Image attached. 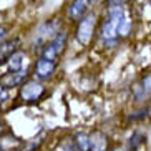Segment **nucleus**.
Returning a JSON list of instances; mask_svg holds the SVG:
<instances>
[{"instance_id":"2eb2a0df","label":"nucleus","mask_w":151,"mask_h":151,"mask_svg":"<svg viewBox=\"0 0 151 151\" xmlns=\"http://www.w3.org/2000/svg\"><path fill=\"white\" fill-rule=\"evenodd\" d=\"M9 32H10V27H9V25H0V43L7 40Z\"/></svg>"},{"instance_id":"a211bd4d","label":"nucleus","mask_w":151,"mask_h":151,"mask_svg":"<svg viewBox=\"0 0 151 151\" xmlns=\"http://www.w3.org/2000/svg\"><path fill=\"white\" fill-rule=\"evenodd\" d=\"M111 151H124V150H121V148H115V150H111Z\"/></svg>"},{"instance_id":"20e7f679","label":"nucleus","mask_w":151,"mask_h":151,"mask_svg":"<svg viewBox=\"0 0 151 151\" xmlns=\"http://www.w3.org/2000/svg\"><path fill=\"white\" fill-rule=\"evenodd\" d=\"M67 43H68V32L67 30H62L48 45H45L43 48H42L40 53H42V57H43V58H48V60H55V62H57L58 57L65 52Z\"/></svg>"},{"instance_id":"1a4fd4ad","label":"nucleus","mask_w":151,"mask_h":151,"mask_svg":"<svg viewBox=\"0 0 151 151\" xmlns=\"http://www.w3.org/2000/svg\"><path fill=\"white\" fill-rule=\"evenodd\" d=\"M133 28H134V17H133V14L126 9L124 15L121 17L120 23H118V35H120V38L129 37L133 33Z\"/></svg>"},{"instance_id":"f3484780","label":"nucleus","mask_w":151,"mask_h":151,"mask_svg":"<svg viewBox=\"0 0 151 151\" xmlns=\"http://www.w3.org/2000/svg\"><path fill=\"white\" fill-rule=\"evenodd\" d=\"M131 0H108L110 5H128Z\"/></svg>"},{"instance_id":"0eeeda50","label":"nucleus","mask_w":151,"mask_h":151,"mask_svg":"<svg viewBox=\"0 0 151 151\" xmlns=\"http://www.w3.org/2000/svg\"><path fill=\"white\" fill-rule=\"evenodd\" d=\"M22 40L20 38H12V40H5L0 43V65H4L5 62H9V58L20 50Z\"/></svg>"},{"instance_id":"4468645a","label":"nucleus","mask_w":151,"mask_h":151,"mask_svg":"<svg viewBox=\"0 0 151 151\" xmlns=\"http://www.w3.org/2000/svg\"><path fill=\"white\" fill-rule=\"evenodd\" d=\"M73 145L76 151H90V134L76 133L73 136Z\"/></svg>"},{"instance_id":"423d86ee","label":"nucleus","mask_w":151,"mask_h":151,"mask_svg":"<svg viewBox=\"0 0 151 151\" xmlns=\"http://www.w3.org/2000/svg\"><path fill=\"white\" fill-rule=\"evenodd\" d=\"M90 5H91V0H73L67 12L68 20L70 22H80L90 12Z\"/></svg>"},{"instance_id":"f03ea898","label":"nucleus","mask_w":151,"mask_h":151,"mask_svg":"<svg viewBox=\"0 0 151 151\" xmlns=\"http://www.w3.org/2000/svg\"><path fill=\"white\" fill-rule=\"evenodd\" d=\"M60 32H62V20H58V18L47 20L45 23H42L35 33V38H33L35 50L40 48V52H42V48H43L45 45H48Z\"/></svg>"},{"instance_id":"9d476101","label":"nucleus","mask_w":151,"mask_h":151,"mask_svg":"<svg viewBox=\"0 0 151 151\" xmlns=\"http://www.w3.org/2000/svg\"><path fill=\"white\" fill-rule=\"evenodd\" d=\"M90 151H108V136L103 131H93L90 134Z\"/></svg>"},{"instance_id":"aec40b11","label":"nucleus","mask_w":151,"mask_h":151,"mask_svg":"<svg viewBox=\"0 0 151 151\" xmlns=\"http://www.w3.org/2000/svg\"><path fill=\"white\" fill-rule=\"evenodd\" d=\"M0 151H2V146H0Z\"/></svg>"},{"instance_id":"dca6fc26","label":"nucleus","mask_w":151,"mask_h":151,"mask_svg":"<svg viewBox=\"0 0 151 151\" xmlns=\"http://www.w3.org/2000/svg\"><path fill=\"white\" fill-rule=\"evenodd\" d=\"M7 100V88H5L4 85L0 83V105Z\"/></svg>"},{"instance_id":"9b49d317","label":"nucleus","mask_w":151,"mask_h":151,"mask_svg":"<svg viewBox=\"0 0 151 151\" xmlns=\"http://www.w3.org/2000/svg\"><path fill=\"white\" fill-rule=\"evenodd\" d=\"M128 151H146V133L134 131L128 139Z\"/></svg>"},{"instance_id":"7ed1b4c3","label":"nucleus","mask_w":151,"mask_h":151,"mask_svg":"<svg viewBox=\"0 0 151 151\" xmlns=\"http://www.w3.org/2000/svg\"><path fill=\"white\" fill-rule=\"evenodd\" d=\"M47 95V88L38 80H28L20 86V100L25 103H38Z\"/></svg>"},{"instance_id":"ddd939ff","label":"nucleus","mask_w":151,"mask_h":151,"mask_svg":"<svg viewBox=\"0 0 151 151\" xmlns=\"http://www.w3.org/2000/svg\"><path fill=\"white\" fill-rule=\"evenodd\" d=\"M25 60H27V55L23 53L22 50H17V52L9 58V68H10V71L23 70V63H25Z\"/></svg>"},{"instance_id":"f257e3e1","label":"nucleus","mask_w":151,"mask_h":151,"mask_svg":"<svg viewBox=\"0 0 151 151\" xmlns=\"http://www.w3.org/2000/svg\"><path fill=\"white\" fill-rule=\"evenodd\" d=\"M96 27H98V15L95 12H88L78 22L75 30V38L78 40V43L81 47H88L91 43L95 33H96Z\"/></svg>"},{"instance_id":"6e6552de","label":"nucleus","mask_w":151,"mask_h":151,"mask_svg":"<svg viewBox=\"0 0 151 151\" xmlns=\"http://www.w3.org/2000/svg\"><path fill=\"white\" fill-rule=\"evenodd\" d=\"M28 76V70H18V71H10L9 75L2 76L0 83L5 88H14V86H22L25 83V78Z\"/></svg>"},{"instance_id":"39448f33","label":"nucleus","mask_w":151,"mask_h":151,"mask_svg":"<svg viewBox=\"0 0 151 151\" xmlns=\"http://www.w3.org/2000/svg\"><path fill=\"white\" fill-rule=\"evenodd\" d=\"M55 71H57V62L55 60H48V58H43V57L38 58L35 67H33V75L40 81L52 78L55 75Z\"/></svg>"},{"instance_id":"f8f14e48","label":"nucleus","mask_w":151,"mask_h":151,"mask_svg":"<svg viewBox=\"0 0 151 151\" xmlns=\"http://www.w3.org/2000/svg\"><path fill=\"white\" fill-rule=\"evenodd\" d=\"M134 95H136L138 100H145V98L151 96V75L145 76V78L141 80V83L136 85Z\"/></svg>"},{"instance_id":"6ab92c4d","label":"nucleus","mask_w":151,"mask_h":151,"mask_svg":"<svg viewBox=\"0 0 151 151\" xmlns=\"http://www.w3.org/2000/svg\"><path fill=\"white\" fill-rule=\"evenodd\" d=\"M91 2H96V4H98V2H103V0H91Z\"/></svg>"}]
</instances>
